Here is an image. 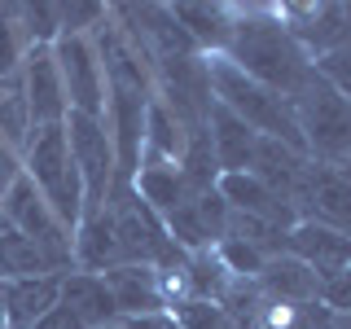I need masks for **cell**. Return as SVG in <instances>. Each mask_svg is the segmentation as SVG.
I'll use <instances>...</instances> for the list:
<instances>
[{
	"instance_id": "1",
	"label": "cell",
	"mask_w": 351,
	"mask_h": 329,
	"mask_svg": "<svg viewBox=\"0 0 351 329\" xmlns=\"http://www.w3.org/2000/svg\"><path fill=\"white\" fill-rule=\"evenodd\" d=\"M219 58H228L241 75L259 80L281 97H290L312 71V58L290 36L277 5H233V36Z\"/></svg>"
},
{
	"instance_id": "2",
	"label": "cell",
	"mask_w": 351,
	"mask_h": 329,
	"mask_svg": "<svg viewBox=\"0 0 351 329\" xmlns=\"http://www.w3.org/2000/svg\"><path fill=\"white\" fill-rule=\"evenodd\" d=\"M206 80H211V97L224 110H233L250 132H259V136H268V141H281V145L307 154L290 97L263 88L259 80H250V75H241L228 58H206Z\"/></svg>"
},
{
	"instance_id": "3",
	"label": "cell",
	"mask_w": 351,
	"mask_h": 329,
	"mask_svg": "<svg viewBox=\"0 0 351 329\" xmlns=\"http://www.w3.org/2000/svg\"><path fill=\"white\" fill-rule=\"evenodd\" d=\"M294 119H299L307 158L321 167L351 171V101L325 80L321 71H307V80L290 93Z\"/></svg>"
},
{
	"instance_id": "4",
	"label": "cell",
	"mask_w": 351,
	"mask_h": 329,
	"mask_svg": "<svg viewBox=\"0 0 351 329\" xmlns=\"http://www.w3.org/2000/svg\"><path fill=\"white\" fill-rule=\"evenodd\" d=\"M22 171L31 175V184L44 193V202L58 211V219L66 228H80L84 219V175L75 167L71 158V145H66V127H36L27 141V149H22Z\"/></svg>"
},
{
	"instance_id": "5",
	"label": "cell",
	"mask_w": 351,
	"mask_h": 329,
	"mask_svg": "<svg viewBox=\"0 0 351 329\" xmlns=\"http://www.w3.org/2000/svg\"><path fill=\"white\" fill-rule=\"evenodd\" d=\"M62 127H66L71 158H75V167H80V175H84V197H88L84 211H97V206H106V197H110V189H114V180H119L114 136H110L106 119L80 114V110H71Z\"/></svg>"
},
{
	"instance_id": "6",
	"label": "cell",
	"mask_w": 351,
	"mask_h": 329,
	"mask_svg": "<svg viewBox=\"0 0 351 329\" xmlns=\"http://www.w3.org/2000/svg\"><path fill=\"white\" fill-rule=\"evenodd\" d=\"M53 62H58V71H62V88H66L71 110L106 119V66H101V49H97L88 36H58V44H53Z\"/></svg>"
},
{
	"instance_id": "7",
	"label": "cell",
	"mask_w": 351,
	"mask_h": 329,
	"mask_svg": "<svg viewBox=\"0 0 351 329\" xmlns=\"http://www.w3.org/2000/svg\"><path fill=\"white\" fill-rule=\"evenodd\" d=\"M228 202L219 197V189H202V193H189L176 211L162 219L167 224L171 241L184 250V255H202V250H215L228 233Z\"/></svg>"
},
{
	"instance_id": "8",
	"label": "cell",
	"mask_w": 351,
	"mask_h": 329,
	"mask_svg": "<svg viewBox=\"0 0 351 329\" xmlns=\"http://www.w3.org/2000/svg\"><path fill=\"white\" fill-rule=\"evenodd\" d=\"M294 211H299V219H312V224H325L351 237V171L312 162L299 197H294Z\"/></svg>"
},
{
	"instance_id": "9",
	"label": "cell",
	"mask_w": 351,
	"mask_h": 329,
	"mask_svg": "<svg viewBox=\"0 0 351 329\" xmlns=\"http://www.w3.org/2000/svg\"><path fill=\"white\" fill-rule=\"evenodd\" d=\"M18 75H22V97H27V110H31V127L66 123L71 101H66L62 71H58V62H53V49H31Z\"/></svg>"
},
{
	"instance_id": "10",
	"label": "cell",
	"mask_w": 351,
	"mask_h": 329,
	"mask_svg": "<svg viewBox=\"0 0 351 329\" xmlns=\"http://www.w3.org/2000/svg\"><path fill=\"white\" fill-rule=\"evenodd\" d=\"M219 197L228 202V211L237 215H250V219H263V224H277L290 233L294 224H299V211H294L290 202H285L281 193H272L263 180H255L250 171H237V175H219Z\"/></svg>"
},
{
	"instance_id": "11",
	"label": "cell",
	"mask_w": 351,
	"mask_h": 329,
	"mask_svg": "<svg viewBox=\"0 0 351 329\" xmlns=\"http://www.w3.org/2000/svg\"><path fill=\"white\" fill-rule=\"evenodd\" d=\"M110 299L119 307V321L123 316H149V312H167V285L162 272L141 268V263H119V268L101 272Z\"/></svg>"
},
{
	"instance_id": "12",
	"label": "cell",
	"mask_w": 351,
	"mask_h": 329,
	"mask_svg": "<svg viewBox=\"0 0 351 329\" xmlns=\"http://www.w3.org/2000/svg\"><path fill=\"white\" fill-rule=\"evenodd\" d=\"M285 255L307 263L316 277H329V272L351 268V237L334 233V228H325V224H312V219H299V224L285 233Z\"/></svg>"
},
{
	"instance_id": "13",
	"label": "cell",
	"mask_w": 351,
	"mask_h": 329,
	"mask_svg": "<svg viewBox=\"0 0 351 329\" xmlns=\"http://www.w3.org/2000/svg\"><path fill=\"white\" fill-rule=\"evenodd\" d=\"M206 145H211L219 175H237V171H250V162H255L259 132H250L233 110H224L215 101L211 114H206Z\"/></svg>"
},
{
	"instance_id": "14",
	"label": "cell",
	"mask_w": 351,
	"mask_h": 329,
	"mask_svg": "<svg viewBox=\"0 0 351 329\" xmlns=\"http://www.w3.org/2000/svg\"><path fill=\"white\" fill-rule=\"evenodd\" d=\"M123 263V246H119L114 233V215L110 206H97V211H84L80 228H75V268L80 272H110Z\"/></svg>"
},
{
	"instance_id": "15",
	"label": "cell",
	"mask_w": 351,
	"mask_h": 329,
	"mask_svg": "<svg viewBox=\"0 0 351 329\" xmlns=\"http://www.w3.org/2000/svg\"><path fill=\"white\" fill-rule=\"evenodd\" d=\"M307 167H312V158H307V154L290 149V145H281V141L259 136V145H255V162H250V175H255V180H263L272 193H281L285 202L294 206V197H299L303 180H307Z\"/></svg>"
},
{
	"instance_id": "16",
	"label": "cell",
	"mask_w": 351,
	"mask_h": 329,
	"mask_svg": "<svg viewBox=\"0 0 351 329\" xmlns=\"http://www.w3.org/2000/svg\"><path fill=\"white\" fill-rule=\"evenodd\" d=\"M58 303L84 329H110V325H119V307H114L106 281L97 277V272H80V268L66 272V277H62V299Z\"/></svg>"
},
{
	"instance_id": "17",
	"label": "cell",
	"mask_w": 351,
	"mask_h": 329,
	"mask_svg": "<svg viewBox=\"0 0 351 329\" xmlns=\"http://www.w3.org/2000/svg\"><path fill=\"white\" fill-rule=\"evenodd\" d=\"M0 299H5V321H9V329H36L44 316L58 307V299H62V277L9 281V285H0Z\"/></svg>"
},
{
	"instance_id": "18",
	"label": "cell",
	"mask_w": 351,
	"mask_h": 329,
	"mask_svg": "<svg viewBox=\"0 0 351 329\" xmlns=\"http://www.w3.org/2000/svg\"><path fill=\"white\" fill-rule=\"evenodd\" d=\"M202 58H219L233 36V5H167Z\"/></svg>"
},
{
	"instance_id": "19",
	"label": "cell",
	"mask_w": 351,
	"mask_h": 329,
	"mask_svg": "<svg viewBox=\"0 0 351 329\" xmlns=\"http://www.w3.org/2000/svg\"><path fill=\"white\" fill-rule=\"evenodd\" d=\"M255 281H259L263 299H272V303H312L316 290H321V277L294 255H272L259 268Z\"/></svg>"
},
{
	"instance_id": "20",
	"label": "cell",
	"mask_w": 351,
	"mask_h": 329,
	"mask_svg": "<svg viewBox=\"0 0 351 329\" xmlns=\"http://www.w3.org/2000/svg\"><path fill=\"white\" fill-rule=\"evenodd\" d=\"M132 189L141 193V202L158 219H167L176 206L193 193L189 180H184V171H180V162H145V167L132 175Z\"/></svg>"
},
{
	"instance_id": "21",
	"label": "cell",
	"mask_w": 351,
	"mask_h": 329,
	"mask_svg": "<svg viewBox=\"0 0 351 329\" xmlns=\"http://www.w3.org/2000/svg\"><path fill=\"white\" fill-rule=\"evenodd\" d=\"M27 277H62V272L44 246H36L31 237H22L18 228L5 224L0 228V285L27 281Z\"/></svg>"
},
{
	"instance_id": "22",
	"label": "cell",
	"mask_w": 351,
	"mask_h": 329,
	"mask_svg": "<svg viewBox=\"0 0 351 329\" xmlns=\"http://www.w3.org/2000/svg\"><path fill=\"white\" fill-rule=\"evenodd\" d=\"M31 49L36 44H31L27 27H22V5H0V80L18 75Z\"/></svg>"
},
{
	"instance_id": "23",
	"label": "cell",
	"mask_w": 351,
	"mask_h": 329,
	"mask_svg": "<svg viewBox=\"0 0 351 329\" xmlns=\"http://www.w3.org/2000/svg\"><path fill=\"white\" fill-rule=\"evenodd\" d=\"M224 237H237L241 246H250L259 259H272V255H285V228L277 224H263V219H250V215H228V233Z\"/></svg>"
},
{
	"instance_id": "24",
	"label": "cell",
	"mask_w": 351,
	"mask_h": 329,
	"mask_svg": "<svg viewBox=\"0 0 351 329\" xmlns=\"http://www.w3.org/2000/svg\"><path fill=\"white\" fill-rule=\"evenodd\" d=\"M171 316H176V325H180V329H241L224 307L206 303V299H180V303H171Z\"/></svg>"
},
{
	"instance_id": "25",
	"label": "cell",
	"mask_w": 351,
	"mask_h": 329,
	"mask_svg": "<svg viewBox=\"0 0 351 329\" xmlns=\"http://www.w3.org/2000/svg\"><path fill=\"white\" fill-rule=\"evenodd\" d=\"M316 299H321L334 316H351V268L321 277V290H316Z\"/></svg>"
},
{
	"instance_id": "26",
	"label": "cell",
	"mask_w": 351,
	"mask_h": 329,
	"mask_svg": "<svg viewBox=\"0 0 351 329\" xmlns=\"http://www.w3.org/2000/svg\"><path fill=\"white\" fill-rule=\"evenodd\" d=\"M312 66H316V71H321V75H325V80H329V84H334V88H338V93H343V97H347V101H351V49H338V53H325V58H316Z\"/></svg>"
},
{
	"instance_id": "27",
	"label": "cell",
	"mask_w": 351,
	"mask_h": 329,
	"mask_svg": "<svg viewBox=\"0 0 351 329\" xmlns=\"http://www.w3.org/2000/svg\"><path fill=\"white\" fill-rule=\"evenodd\" d=\"M101 5H62V36H88V27H101Z\"/></svg>"
},
{
	"instance_id": "28",
	"label": "cell",
	"mask_w": 351,
	"mask_h": 329,
	"mask_svg": "<svg viewBox=\"0 0 351 329\" xmlns=\"http://www.w3.org/2000/svg\"><path fill=\"white\" fill-rule=\"evenodd\" d=\"M18 175H22V154L0 141V197H5V189L18 180Z\"/></svg>"
},
{
	"instance_id": "29",
	"label": "cell",
	"mask_w": 351,
	"mask_h": 329,
	"mask_svg": "<svg viewBox=\"0 0 351 329\" xmlns=\"http://www.w3.org/2000/svg\"><path fill=\"white\" fill-rule=\"evenodd\" d=\"M119 329H180L171 312H149V316H123Z\"/></svg>"
},
{
	"instance_id": "30",
	"label": "cell",
	"mask_w": 351,
	"mask_h": 329,
	"mask_svg": "<svg viewBox=\"0 0 351 329\" xmlns=\"http://www.w3.org/2000/svg\"><path fill=\"white\" fill-rule=\"evenodd\" d=\"M36 329H84V325H80V321H75V316H71V312H66V307L58 303V307H53V312L44 316V321H40Z\"/></svg>"
},
{
	"instance_id": "31",
	"label": "cell",
	"mask_w": 351,
	"mask_h": 329,
	"mask_svg": "<svg viewBox=\"0 0 351 329\" xmlns=\"http://www.w3.org/2000/svg\"><path fill=\"white\" fill-rule=\"evenodd\" d=\"M329 329H351V316H334V325Z\"/></svg>"
},
{
	"instance_id": "32",
	"label": "cell",
	"mask_w": 351,
	"mask_h": 329,
	"mask_svg": "<svg viewBox=\"0 0 351 329\" xmlns=\"http://www.w3.org/2000/svg\"><path fill=\"white\" fill-rule=\"evenodd\" d=\"M0 329H9V321H5V299H0Z\"/></svg>"
},
{
	"instance_id": "33",
	"label": "cell",
	"mask_w": 351,
	"mask_h": 329,
	"mask_svg": "<svg viewBox=\"0 0 351 329\" xmlns=\"http://www.w3.org/2000/svg\"><path fill=\"white\" fill-rule=\"evenodd\" d=\"M0 228H5V219H0Z\"/></svg>"
}]
</instances>
